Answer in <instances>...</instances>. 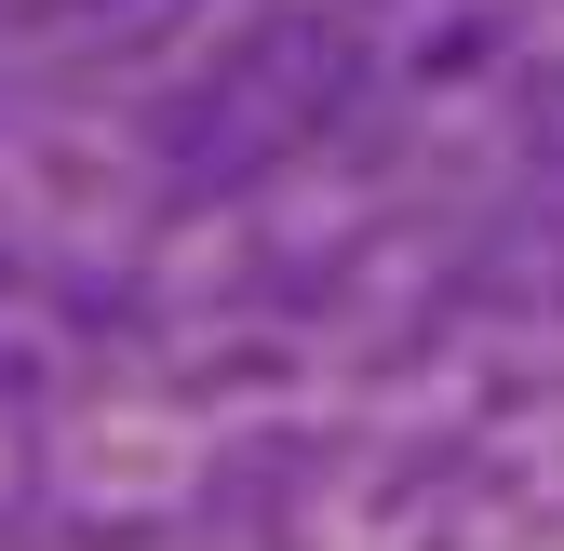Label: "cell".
<instances>
[{
    "mask_svg": "<svg viewBox=\"0 0 564 551\" xmlns=\"http://www.w3.org/2000/svg\"><path fill=\"white\" fill-rule=\"evenodd\" d=\"M0 551H564V0H0Z\"/></svg>",
    "mask_w": 564,
    "mask_h": 551,
    "instance_id": "1",
    "label": "cell"
}]
</instances>
